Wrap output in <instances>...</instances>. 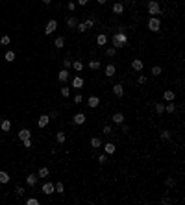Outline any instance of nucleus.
<instances>
[{"mask_svg":"<svg viewBox=\"0 0 185 205\" xmlns=\"http://www.w3.org/2000/svg\"><path fill=\"white\" fill-rule=\"evenodd\" d=\"M72 87H74V89H81V87H83V80H81L80 76H76V78L72 80Z\"/></svg>","mask_w":185,"mask_h":205,"instance_id":"ddd939ff","label":"nucleus"},{"mask_svg":"<svg viewBox=\"0 0 185 205\" xmlns=\"http://www.w3.org/2000/svg\"><path fill=\"white\" fill-rule=\"evenodd\" d=\"M113 94H115L117 98H120V96L124 94V87H122L120 83H115V85H113Z\"/></svg>","mask_w":185,"mask_h":205,"instance_id":"423d86ee","label":"nucleus"},{"mask_svg":"<svg viewBox=\"0 0 185 205\" xmlns=\"http://www.w3.org/2000/svg\"><path fill=\"white\" fill-rule=\"evenodd\" d=\"M43 192H45L46 196H50L54 192V183H45L43 185Z\"/></svg>","mask_w":185,"mask_h":205,"instance_id":"f8f14e48","label":"nucleus"},{"mask_svg":"<svg viewBox=\"0 0 185 205\" xmlns=\"http://www.w3.org/2000/svg\"><path fill=\"white\" fill-rule=\"evenodd\" d=\"M146 7H148V13H150L152 17H157V15H161V7H159V2H157V0H150Z\"/></svg>","mask_w":185,"mask_h":205,"instance_id":"f03ea898","label":"nucleus"},{"mask_svg":"<svg viewBox=\"0 0 185 205\" xmlns=\"http://www.w3.org/2000/svg\"><path fill=\"white\" fill-rule=\"evenodd\" d=\"M48 122H50V116L48 115H41V118L37 120V126H39V128H46Z\"/></svg>","mask_w":185,"mask_h":205,"instance_id":"0eeeda50","label":"nucleus"},{"mask_svg":"<svg viewBox=\"0 0 185 205\" xmlns=\"http://www.w3.org/2000/svg\"><path fill=\"white\" fill-rule=\"evenodd\" d=\"M163 98L167 102H174V98H176V94H174V91H165V94H163Z\"/></svg>","mask_w":185,"mask_h":205,"instance_id":"f3484780","label":"nucleus"},{"mask_svg":"<svg viewBox=\"0 0 185 205\" xmlns=\"http://www.w3.org/2000/svg\"><path fill=\"white\" fill-rule=\"evenodd\" d=\"M30 137H31V131H30V129H21V131H19V139H21V140L30 139Z\"/></svg>","mask_w":185,"mask_h":205,"instance_id":"4468645a","label":"nucleus"},{"mask_svg":"<svg viewBox=\"0 0 185 205\" xmlns=\"http://www.w3.org/2000/svg\"><path fill=\"white\" fill-rule=\"evenodd\" d=\"M87 2H89V0H78V4H80V6H85Z\"/></svg>","mask_w":185,"mask_h":205,"instance_id":"864d4df0","label":"nucleus"},{"mask_svg":"<svg viewBox=\"0 0 185 205\" xmlns=\"http://www.w3.org/2000/svg\"><path fill=\"white\" fill-rule=\"evenodd\" d=\"M81 100H83V98H81V94H76V96H74V104H80Z\"/></svg>","mask_w":185,"mask_h":205,"instance_id":"09e8293b","label":"nucleus"},{"mask_svg":"<svg viewBox=\"0 0 185 205\" xmlns=\"http://www.w3.org/2000/svg\"><path fill=\"white\" fill-rule=\"evenodd\" d=\"M54 30H57V22L56 21H50L48 24H46V28H45V35L54 33Z\"/></svg>","mask_w":185,"mask_h":205,"instance_id":"20e7f679","label":"nucleus"},{"mask_svg":"<svg viewBox=\"0 0 185 205\" xmlns=\"http://www.w3.org/2000/svg\"><path fill=\"white\" fill-rule=\"evenodd\" d=\"M48 174H50V170H48V168H46V166L39 168V172H37V176H39V177H46Z\"/></svg>","mask_w":185,"mask_h":205,"instance_id":"b1692460","label":"nucleus"},{"mask_svg":"<svg viewBox=\"0 0 185 205\" xmlns=\"http://www.w3.org/2000/svg\"><path fill=\"white\" fill-rule=\"evenodd\" d=\"M156 111L159 113V115H161V113H165V105L163 104H156Z\"/></svg>","mask_w":185,"mask_h":205,"instance_id":"58836bf2","label":"nucleus"},{"mask_svg":"<svg viewBox=\"0 0 185 205\" xmlns=\"http://www.w3.org/2000/svg\"><path fill=\"white\" fill-rule=\"evenodd\" d=\"M91 146L93 148H100L102 146V140L98 139V137H93V139H91Z\"/></svg>","mask_w":185,"mask_h":205,"instance_id":"a878e982","label":"nucleus"},{"mask_svg":"<svg viewBox=\"0 0 185 205\" xmlns=\"http://www.w3.org/2000/svg\"><path fill=\"white\" fill-rule=\"evenodd\" d=\"M0 129H2L4 133H7V131L11 129V122L7 120V118H6V120H2V124H0Z\"/></svg>","mask_w":185,"mask_h":205,"instance_id":"dca6fc26","label":"nucleus"},{"mask_svg":"<svg viewBox=\"0 0 185 205\" xmlns=\"http://www.w3.org/2000/svg\"><path fill=\"white\" fill-rule=\"evenodd\" d=\"M72 69L76 70V72H80V70L83 69V63L81 61H72Z\"/></svg>","mask_w":185,"mask_h":205,"instance_id":"bb28decb","label":"nucleus"},{"mask_svg":"<svg viewBox=\"0 0 185 205\" xmlns=\"http://www.w3.org/2000/svg\"><path fill=\"white\" fill-rule=\"evenodd\" d=\"M122 11H124V4L117 2L115 6H113V13H122Z\"/></svg>","mask_w":185,"mask_h":205,"instance_id":"412c9836","label":"nucleus"},{"mask_svg":"<svg viewBox=\"0 0 185 205\" xmlns=\"http://www.w3.org/2000/svg\"><path fill=\"white\" fill-rule=\"evenodd\" d=\"M22 144H24V148H31V139H24Z\"/></svg>","mask_w":185,"mask_h":205,"instance_id":"49530a36","label":"nucleus"},{"mask_svg":"<svg viewBox=\"0 0 185 205\" xmlns=\"http://www.w3.org/2000/svg\"><path fill=\"white\" fill-rule=\"evenodd\" d=\"M137 83H141V85L146 83V76H139V78H137Z\"/></svg>","mask_w":185,"mask_h":205,"instance_id":"de8ad7c7","label":"nucleus"},{"mask_svg":"<svg viewBox=\"0 0 185 205\" xmlns=\"http://www.w3.org/2000/svg\"><path fill=\"white\" fill-rule=\"evenodd\" d=\"M161 139H163V140H170V131H167V129L161 131Z\"/></svg>","mask_w":185,"mask_h":205,"instance_id":"473e14b6","label":"nucleus"},{"mask_svg":"<svg viewBox=\"0 0 185 205\" xmlns=\"http://www.w3.org/2000/svg\"><path fill=\"white\" fill-rule=\"evenodd\" d=\"M50 2H52V0H43V4H45V6H50Z\"/></svg>","mask_w":185,"mask_h":205,"instance_id":"5fc2aeb1","label":"nucleus"},{"mask_svg":"<svg viewBox=\"0 0 185 205\" xmlns=\"http://www.w3.org/2000/svg\"><path fill=\"white\" fill-rule=\"evenodd\" d=\"M126 43H128L126 31H117V33L113 35V45H115V48H122V46H126Z\"/></svg>","mask_w":185,"mask_h":205,"instance_id":"f257e3e1","label":"nucleus"},{"mask_svg":"<svg viewBox=\"0 0 185 205\" xmlns=\"http://www.w3.org/2000/svg\"><path fill=\"white\" fill-rule=\"evenodd\" d=\"M74 124H76V126L85 124V115H83V113H76V115H74Z\"/></svg>","mask_w":185,"mask_h":205,"instance_id":"6e6552de","label":"nucleus"},{"mask_svg":"<svg viewBox=\"0 0 185 205\" xmlns=\"http://www.w3.org/2000/svg\"><path fill=\"white\" fill-rule=\"evenodd\" d=\"M104 133L106 135H111V126H104Z\"/></svg>","mask_w":185,"mask_h":205,"instance_id":"8fccbe9b","label":"nucleus"},{"mask_svg":"<svg viewBox=\"0 0 185 205\" xmlns=\"http://www.w3.org/2000/svg\"><path fill=\"white\" fill-rule=\"evenodd\" d=\"M161 72H163V70H161V67H154V69H152V74H154V76H159Z\"/></svg>","mask_w":185,"mask_h":205,"instance_id":"ea45409f","label":"nucleus"},{"mask_svg":"<svg viewBox=\"0 0 185 205\" xmlns=\"http://www.w3.org/2000/svg\"><path fill=\"white\" fill-rule=\"evenodd\" d=\"M54 190H56L57 194H63V190H65V187H63V183H61V181H57V183L54 185Z\"/></svg>","mask_w":185,"mask_h":205,"instance_id":"5701e85b","label":"nucleus"},{"mask_svg":"<svg viewBox=\"0 0 185 205\" xmlns=\"http://www.w3.org/2000/svg\"><path fill=\"white\" fill-rule=\"evenodd\" d=\"M7 181H9V176L6 172H0V183H7Z\"/></svg>","mask_w":185,"mask_h":205,"instance_id":"c85d7f7f","label":"nucleus"},{"mask_svg":"<svg viewBox=\"0 0 185 205\" xmlns=\"http://www.w3.org/2000/svg\"><path fill=\"white\" fill-rule=\"evenodd\" d=\"M113 122H115V124H122L124 122V115L122 113H115V115H113Z\"/></svg>","mask_w":185,"mask_h":205,"instance_id":"6ab92c4d","label":"nucleus"},{"mask_svg":"<svg viewBox=\"0 0 185 205\" xmlns=\"http://www.w3.org/2000/svg\"><path fill=\"white\" fill-rule=\"evenodd\" d=\"M106 54H108L109 57H111V56H115V46H111V48H108V50H106Z\"/></svg>","mask_w":185,"mask_h":205,"instance_id":"a18cd8bd","label":"nucleus"},{"mask_svg":"<svg viewBox=\"0 0 185 205\" xmlns=\"http://www.w3.org/2000/svg\"><path fill=\"white\" fill-rule=\"evenodd\" d=\"M61 96H70V87H61Z\"/></svg>","mask_w":185,"mask_h":205,"instance_id":"72a5a7b5","label":"nucleus"},{"mask_svg":"<svg viewBox=\"0 0 185 205\" xmlns=\"http://www.w3.org/2000/svg\"><path fill=\"white\" fill-rule=\"evenodd\" d=\"M15 194H17L19 198H21V196H24V187H21V185H19V187L15 188Z\"/></svg>","mask_w":185,"mask_h":205,"instance_id":"2f4dec72","label":"nucleus"},{"mask_svg":"<svg viewBox=\"0 0 185 205\" xmlns=\"http://www.w3.org/2000/svg\"><path fill=\"white\" fill-rule=\"evenodd\" d=\"M106 76H108V78L115 76V65H108V67H106Z\"/></svg>","mask_w":185,"mask_h":205,"instance_id":"aec40b11","label":"nucleus"},{"mask_svg":"<svg viewBox=\"0 0 185 205\" xmlns=\"http://www.w3.org/2000/svg\"><path fill=\"white\" fill-rule=\"evenodd\" d=\"M39 181V176L37 174H30L28 177H26V183H28V187H35Z\"/></svg>","mask_w":185,"mask_h":205,"instance_id":"39448f33","label":"nucleus"},{"mask_svg":"<svg viewBox=\"0 0 185 205\" xmlns=\"http://www.w3.org/2000/svg\"><path fill=\"white\" fill-rule=\"evenodd\" d=\"M54 45H56V48H63V45H65V39H63V37H57Z\"/></svg>","mask_w":185,"mask_h":205,"instance_id":"cd10ccee","label":"nucleus"},{"mask_svg":"<svg viewBox=\"0 0 185 205\" xmlns=\"http://www.w3.org/2000/svg\"><path fill=\"white\" fill-rule=\"evenodd\" d=\"M70 65H72L70 59H63V69H70Z\"/></svg>","mask_w":185,"mask_h":205,"instance_id":"37998d69","label":"nucleus"},{"mask_svg":"<svg viewBox=\"0 0 185 205\" xmlns=\"http://www.w3.org/2000/svg\"><path fill=\"white\" fill-rule=\"evenodd\" d=\"M57 80L59 81H67L69 80V69H63L59 74H57Z\"/></svg>","mask_w":185,"mask_h":205,"instance_id":"2eb2a0df","label":"nucleus"},{"mask_svg":"<svg viewBox=\"0 0 185 205\" xmlns=\"http://www.w3.org/2000/svg\"><path fill=\"white\" fill-rule=\"evenodd\" d=\"M104 150H106V153H108V155H111V153H115V144H113V142L104 144Z\"/></svg>","mask_w":185,"mask_h":205,"instance_id":"a211bd4d","label":"nucleus"},{"mask_svg":"<svg viewBox=\"0 0 185 205\" xmlns=\"http://www.w3.org/2000/svg\"><path fill=\"white\" fill-rule=\"evenodd\" d=\"M26 205H39V202L35 198H28V200H26Z\"/></svg>","mask_w":185,"mask_h":205,"instance_id":"a19ab883","label":"nucleus"},{"mask_svg":"<svg viewBox=\"0 0 185 205\" xmlns=\"http://www.w3.org/2000/svg\"><path fill=\"white\" fill-rule=\"evenodd\" d=\"M159 28H161L159 17H150V21H148V30L150 31H159Z\"/></svg>","mask_w":185,"mask_h":205,"instance_id":"7ed1b4c3","label":"nucleus"},{"mask_svg":"<svg viewBox=\"0 0 185 205\" xmlns=\"http://www.w3.org/2000/svg\"><path fill=\"white\" fill-rule=\"evenodd\" d=\"M96 2H98V4H102V6H104V4L108 2V0H96Z\"/></svg>","mask_w":185,"mask_h":205,"instance_id":"6e6d98bb","label":"nucleus"},{"mask_svg":"<svg viewBox=\"0 0 185 205\" xmlns=\"http://www.w3.org/2000/svg\"><path fill=\"white\" fill-rule=\"evenodd\" d=\"M87 105H89V107H98V105H100V98H98V96H91V98H89V100H87Z\"/></svg>","mask_w":185,"mask_h":205,"instance_id":"1a4fd4ad","label":"nucleus"},{"mask_svg":"<svg viewBox=\"0 0 185 205\" xmlns=\"http://www.w3.org/2000/svg\"><path fill=\"white\" fill-rule=\"evenodd\" d=\"M124 2H126V4H133V0H124Z\"/></svg>","mask_w":185,"mask_h":205,"instance_id":"4d7b16f0","label":"nucleus"},{"mask_svg":"<svg viewBox=\"0 0 185 205\" xmlns=\"http://www.w3.org/2000/svg\"><path fill=\"white\" fill-rule=\"evenodd\" d=\"M96 43H98V45H100V46H104L106 43H108V37H106L104 33H100V35H98V37H96Z\"/></svg>","mask_w":185,"mask_h":205,"instance_id":"4be33fe9","label":"nucleus"},{"mask_svg":"<svg viewBox=\"0 0 185 205\" xmlns=\"http://www.w3.org/2000/svg\"><path fill=\"white\" fill-rule=\"evenodd\" d=\"M172 185H174V179H172V177H168V179H167V187H172Z\"/></svg>","mask_w":185,"mask_h":205,"instance_id":"3c124183","label":"nucleus"},{"mask_svg":"<svg viewBox=\"0 0 185 205\" xmlns=\"http://www.w3.org/2000/svg\"><path fill=\"white\" fill-rule=\"evenodd\" d=\"M128 131H130V128H128V126H124V124H122V133H128Z\"/></svg>","mask_w":185,"mask_h":205,"instance_id":"603ef678","label":"nucleus"},{"mask_svg":"<svg viewBox=\"0 0 185 205\" xmlns=\"http://www.w3.org/2000/svg\"><path fill=\"white\" fill-rule=\"evenodd\" d=\"M94 22H96V19L91 17V19H87V21H85V26H87V28H91V26H94Z\"/></svg>","mask_w":185,"mask_h":205,"instance_id":"c9c22d12","label":"nucleus"},{"mask_svg":"<svg viewBox=\"0 0 185 205\" xmlns=\"http://www.w3.org/2000/svg\"><path fill=\"white\" fill-rule=\"evenodd\" d=\"M6 61H15V52H11V50H9V52H6Z\"/></svg>","mask_w":185,"mask_h":205,"instance_id":"c756f323","label":"nucleus"},{"mask_svg":"<svg viewBox=\"0 0 185 205\" xmlns=\"http://www.w3.org/2000/svg\"><path fill=\"white\" fill-rule=\"evenodd\" d=\"M67 7H69V11L72 13V11L76 9V4H74V2H70V0H69V4H67Z\"/></svg>","mask_w":185,"mask_h":205,"instance_id":"79ce46f5","label":"nucleus"},{"mask_svg":"<svg viewBox=\"0 0 185 205\" xmlns=\"http://www.w3.org/2000/svg\"><path fill=\"white\" fill-rule=\"evenodd\" d=\"M76 28H78V31H81V33H83V31L87 30V26H85V22H78Z\"/></svg>","mask_w":185,"mask_h":205,"instance_id":"f704fd0d","label":"nucleus"},{"mask_svg":"<svg viewBox=\"0 0 185 205\" xmlns=\"http://www.w3.org/2000/svg\"><path fill=\"white\" fill-rule=\"evenodd\" d=\"M98 163H100V164H106V163H108V153H102V155L98 157Z\"/></svg>","mask_w":185,"mask_h":205,"instance_id":"7c9ffc66","label":"nucleus"},{"mask_svg":"<svg viewBox=\"0 0 185 205\" xmlns=\"http://www.w3.org/2000/svg\"><path fill=\"white\" fill-rule=\"evenodd\" d=\"M89 67H91L93 70H96V69H100V61H91L89 63Z\"/></svg>","mask_w":185,"mask_h":205,"instance_id":"4c0bfd02","label":"nucleus"},{"mask_svg":"<svg viewBox=\"0 0 185 205\" xmlns=\"http://www.w3.org/2000/svg\"><path fill=\"white\" fill-rule=\"evenodd\" d=\"M143 67H144V63L141 61V59H133L132 61V69L133 70H143Z\"/></svg>","mask_w":185,"mask_h":205,"instance_id":"9b49d317","label":"nucleus"},{"mask_svg":"<svg viewBox=\"0 0 185 205\" xmlns=\"http://www.w3.org/2000/svg\"><path fill=\"white\" fill-rule=\"evenodd\" d=\"M9 41H11V39L7 37V35H4V37L0 39V43H2V45H9Z\"/></svg>","mask_w":185,"mask_h":205,"instance_id":"c03bdc74","label":"nucleus"},{"mask_svg":"<svg viewBox=\"0 0 185 205\" xmlns=\"http://www.w3.org/2000/svg\"><path fill=\"white\" fill-rule=\"evenodd\" d=\"M65 24H67V28H76V24H78V19L74 17V15H70V17L65 21Z\"/></svg>","mask_w":185,"mask_h":205,"instance_id":"9d476101","label":"nucleus"},{"mask_svg":"<svg viewBox=\"0 0 185 205\" xmlns=\"http://www.w3.org/2000/svg\"><path fill=\"white\" fill-rule=\"evenodd\" d=\"M165 111H168V113H174V111H176V105H174V104H168V105H165Z\"/></svg>","mask_w":185,"mask_h":205,"instance_id":"e433bc0d","label":"nucleus"},{"mask_svg":"<svg viewBox=\"0 0 185 205\" xmlns=\"http://www.w3.org/2000/svg\"><path fill=\"white\" fill-rule=\"evenodd\" d=\"M65 139H67V137H65V133H63V131H57V133H56V140H57L59 144L65 142Z\"/></svg>","mask_w":185,"mask_h":205,"instance_id":"393cba45","label":"nucleus"}]
</instances>
